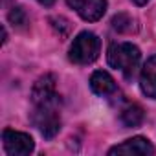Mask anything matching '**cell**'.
Listing matches in <instances>:
<instances>
[{
  "mask_svg": "<svg viewBox=\"0 0 156 156\" xmlns=\"http://www.w3.org/2000/svg\"><path fill=\"white\" fill-rule=\"evenodd\" d=\"M59 105H61V98L59 96L51 98V99H46V101L33 103V110L30 114V119H31V123L37 127V130L46 140H51L61 129Z\"/></svg>",
  "mask_w": 156,
  "mask_h": 156,
  "instance_id": "1",
  "label": "cell"
},
{
  "mask_svg": "<svg viewBox=\"0 0 156 156\" xmlns=\"http://www.w3.org/2000/svg\"><path fill=\"white\" fill-rule=\"evenodd\" d=\"M39 4H42V6H46V8H50V6H53V2L55 0H37Z\"/></svg>",
  "mask_w": 156,
  "mask_h": 156,
  "instance_id": "13",
  "label": "cell"
},
{
  "mask_svg": "<svg viewBox=\"0 0 156 156\" xmlns=\"http://www.w3.org/2000/svg\"><path fill=\"white\" fill-rule=\"evenodd\" d=\"M2 145L9 156H28L35 149L33 138L30 134L20 132V130H13V129H4Z\"/></svg>",
  "mask_w": 156,
  "mask_h": 156,
  "instance_id": "4",
  "label": "cell"
},
{
  "mask_svg": "<svg viewBox=\"0 0 156 156\" xmlns=\"http://www.w3.org/2000/svg\"><path fill=\"white\" fill-rule=\"evenodd\" d=\"M90 88H92L94 94H98L101 98L114 96L118 92V85L112 79V75L108 72H103V70H98V72L92 73V77H90Z\"/></svg>",
  "mask_w": 156,
  "mask_h": 156,
  "instance_id": "9",
  "label": "cell"
},
{
  "mask_svg": "<svg viewBox=\"0 0 156 156\" xmlns=\"http://www.w3.org/2000/svg\"><path fill=\"white\" fill-rule=\"evenodd\" d=\"M140 59H141L140 48L134 46L132 42H114V44L108 46V51H107L108 64L112 68L119 70L127 79H130L136 73Z\"/></svg>",
  "mask_w": 156,
  "mask_h": 156,
  "instance_id": "2",
  "label": "cell"
},
{
  "mask_svg": "<svg viewBox=\"0 0 156 156\" xmlns=\"http://www.w3.org/2000/svg\"><path fill=\"white\" fill-rule=\"evenodd\" d=\"M8 19H9V22H11L13 26H17V28H22V26L28 22V15H26L24 8H20V6L13 8V9L9 11V15H8Z\"/></svg>",
  "mask_w": 156,
  "mask_h": 156,
  "instance_id": "12",
  "label": "cell"
},
{
  "mask_svg": "<svg viewBox=\"0 0 156 156\" xmlns=\"http://www.w3.org/2000/svg\"><path fill=\"white\" fill-rule=\"evenodd\" d=\"M57 79L53 73H44L35 81L33 88H31V103H39V101H46L51 98H57Z\"/></svg>",
  "mask_w": 156,
  "mask_h": 156,
  "instance_id": "7",
  "label": "cell"
},
{
  "mask_svg": "<svg viewBox=\"0 0 156 156\" xmlns=\"http://www.w3.org/2000/svg\"><path fill=\"white\" fill-rule=\"evenodd\" d=\"M140 88L143 96L156 99V55H151L140 73Z\"/></svg>",
  "mask_w": 156,
  "mask_h": 156,
  "instance_id": "8",
  "label": "cell"
},
{
  "mask_svg": "<svg viewBox=\"0 0 156 156\" xmlns=\"http://www.w3.org/2000/svg\"><path fill=\"white\" fill-rule=\"evenodd\" d=\"M101 50V41L92 31H81L70 46L68 59L75 64H90L98 59Z\"/></svg>",
  "mask_w": 156,
  "mask_h": 156,
  "instance_id": "3",
  "label": "cell"
},
{
  "mask_svg": "<svg viewBox=\"0 0 156 156\" xmlns=\"http://www.w3.org/2000/svg\"><path fill=\"white\" fill-rule=\"evenodd\" d=\"M66 4L87 22L99 20L107 11V0H66Z\"/></svg>",
  "mask_w": 156,
  "mask_h": 156,
  "instance_id": "6",
  "label": "cell"
},
{
  "mask_svg": "<svg viewBox=\"0 0 156 156\" xmlns=\"http://www.w3.org/2000/svg\"><path fill=\"white\" fill-rule=\"evenodd\" d=\"M154 152H156L154 145L147 138H143V136L129 138L123 143H119V145H116V147H112L108 151L110 156H114V154H125V156H152Z\"/></svg>",
  "mask_w": 156,
  "mask_h": 156,
  "instance_id": "5",
  "label": "cell"
},
{
  "mask_svg": "<svg viewBox=\"0 0 156 156\" xmlns=\"http://www.w3.org/2000/svg\"><path fill=\"white\" fill-rule=\"evenodd\" d=\"M112 28L118 31V33H134V31H138V22H136V19L134 17H130V15H127V13H118V15H114V19H112Z\"/></svg>",
  "mask_w": 156,
  "mask_h": 156,
  "instance_id": "11",
  "label": "cell"
},
{
  "mask_svg": "<svg viewBox=\"0 0 156 156\" xmlns=\"http://www.w3.org/2000/svg\"><path fill=\"white\" fill-rule=\"evenodd\" d=\"M143 116H145L143 114V108L138 103H127L121 108V114H119L123 125H127V127H138V125H141Z\"/></svg>",
  "mask_w": 156,
  "mask_h": 156,
  "instance_id": "10",
  "label": "cell"
},
{
  "mask_svg": "<svg viewBox=\"0 0 156 156\" xmlns=\"http://www.w3.org/2000/svg\"><path fill=\"white\" fill-rule=\"evenodd\" d=\"M132 2H134L136 6H145L147 2H151V0H132Z\"/></svg>",
  "mask_w": 156,
  "mask_h": 156,
  "instance_id": "14",
  "label": "cell"
}]
</instances>
